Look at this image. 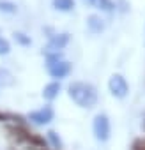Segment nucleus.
Returning a JSON list of instances; mask_svg holds the SVG:
<instances>
[{"mask_svg": "<svg viewBox=\"0 0 145 150\" xmlns=\"http://www.w3.org/2000/svg\"><path fill=\"white\" fill-rule=\"evenodd\" d=\"M67 94L80 108H92L97 103V92H96V88L90 83L75 81V83L69 85Z\"/></svg>", "mask_w": 145, "mask_h": 150, "instance_id": "nucleus-1", "label": "nucleus"}, {"mask_svg": "<svg viewBox=\"0 0 145 150\" xmlns=\"http://www.w3.org/2000/svg\"><path fill=\"white\" fill-rule=\"evenodd\" d=\"M48 72L51 74L53 78H57V80L65 78L67 74L71 72V64L65 62V60H60V53L48 55Z\"/></svg>", "mask_w": 145, "mask_h": 150, "instance_id": "nucleus-2", "label": "nucleus"}, {"mask_svg": "<svg viewBox=\"0 0 145 150\" xmlns=\"http://www.w3.org/2000/svg\"><path fill=\"white\" fill-rule=\"evenodd\" d=\"M92 131H94V136L97 141H106L110 138V118L104 115V113H99L96 115L94 118V125H92Z\"/></svg>", "mask_w": 145, "mask_h": 150, "instance_id": "nucleus-3", "label": "nucleus"}, {"mask_svg": "<svg viewBox=\"0 0 145 150\" xmlns=\"http://www.w3.org/2000/svg\"><path fill=\"white\" fill-rule=\"evenodd\" d=\"M108 88L112 92L113 97L117 99H124L129 92V87H127V81L122 74H112L110 76V81H108Z\"/></svg>", "mask_w": 145, "mask_h": 150, "instance_id": "nucleus-4", "label": "nucleus"}, {"mask_svg": "<svg viewBox=\"0 0 145 150\" xmlns=\"http://www.w3.org/2000/svg\"><path fill=\"white\" fill-rule=\"evenodd\" d=\"M28 120H32L37 125H46V124H50L53 120V108L51 106H44V108H41L37 111H32L28 115Z\"/></svg>", "mask_w": 145, "mask_h": 150, "instance_id": "nucleus-5", "label": "nucleus"}, {"mask_svg": "<svg viewBox=\"0 0 145 150\" xmlns=\"http://www.w3.org/2000/svg\"><path fill=\"white\" fill-rule=\"evenodd\" d=\"M69 42V35L67 34H60V35H53L51 39H50V44H48V53H51V51H58V50H62L65 44Z\"/></svg>", "mask_w": 145, "mask_h": 150, "instance_id": "nucleus-6", "label": "nucleus"}, {"mask_svg": "<svg viewBox=\"0 0 145 150\" xmlns=\"http://www.w3.org/2000/svg\"><path fill=\"white\" fill-rule=\"evenodd\" d=\"M58 92H60V83L53 81V83H48V85L43 88V97H44L46 101H53V99L58 96Z\"/></svg>", "mask_w": 145, "mask_h": 150, "instance_id": "nucleus-7", "label": "nucleus"}, {"mask_svg": "<svg viewBox=\"0 0 145 150\" xmlns=\"http://www.w3.org/2000/svg\"><path fill=\"white\" fill-rule=\"evenodd\" d=\"M87 27H89V30H90L92 34H99V32L104 30V23H103V20H101L99 16H89Z\"/></svg>", "mask_w": 145, "mask_h": 150, "instance_id": "nucleus-8", "label": "nucleus"}, {"mask_svg": "<svg viewBox=\"0 0 145 150\" xmlns=\"http://www.w3.org/2000/svg\"><path fill=\"white\" fill-rule=\"evenodd\" d=\"M85 2H87L89 6H92V7H96V9H101V11H106V13L113 11V7H115L112 0H85Z\"/></svg>", "mask_w": 145, "mask_h": 150, "instance_id": "nucleus-9", "label": "nucleus"}, {"mask_svg": "<svg viewBox=\"0 0 145 150\" xmlns=\"http://www.w3.org/2000/svg\"><path fill=\"white\" fill-rule=\"evenodd\" d=\"M53 7L62 13H69L75 9V0H53Z\"/></svg>", "mask_w": 145, "mask_h": 150, "instance_id": "nucleus-10", "label": "nucleus"}, {"mask_svg": "<svg viewBox=\"0 0 145 150\" xmlns=\"http://www.w3.org/2000/svg\"><path fill=\"white\" fill-rule=\"evenodd\" d=\"M18 11V6L11 0H0V13H7V14H14Z\"/></svg>", "mask_w": 145, "mask_h": 150, "instance_id": "nucleus-11", "label": "nucleus"}, {"mask_svg": "<svg viewBox=\"0 0 145 150\" xmlns=\"http://www.w3.org/2000/svg\"><path fill=\"white\" fill-rule=\"evenodd\" d=\"M0 85H2V87L13 85V74L7 69H0Z\"/></svg>", "mask_w": 145, "mask_h": 150, "instance_id": "nucleus-12", "label": "nucleus"}, {"mask_svg": "<svg viewBox=\"0 0 145 150\" xmlns=\"http://www.w3.org/2000/svg\"><path fill=\"white\" fill-rule=\"evenodd\" d=\"M11 53V44L7 39L4 37H0V57H4V55H9Z\"/></svg>", "mask_w": 145, "mask_h": 150, "instance_id": "nucleus-13", "label": "nucleus"}, {"mask_svg": "<svg viewBox=\"0 0 145 150\" xmlns=\"http://www.w3.org/2000/svg\"><path fill=\"white\" fill-rule=\"evenodd\" d=\"M48 139L53 143V146H55V148H62V141H60V138L57 136V132L50 131V132H48Z\"/></svg>", "mask_w": 145, "mask_h": 150, "instance_id": "nucleus-14", "label": "nucleus"}, {"mask_svg": "<svg viewBox=\"0 0 145 150\" xmlns=\"http://www.w3.org/2000/svg\"><path fill=\"white\" fill-rule=\"evenodd\" d=\"M14 39H16L20 44H25V46L30 44V37H25V34H21V32H16V34H14Z\"/></svg>", "mask_w": 145, "mask_h": 150, "instance_id": "nucleus-15", "label": "nucleus"}, {"mask_svg": "<svg viewBox=\"0 0 145 150\" xmlns=\"http://www.w3.org/2000/svg\"><path fill=\"white\" fill-rule=\"evenodd\" d=\"M134 150H145V141L143 139H138L134 143Z\"/></svg>", "mask_w": 145, "mask_h": 150, "instance_id": "nucleus-16", "label": "nucleus"}]
</instances>
